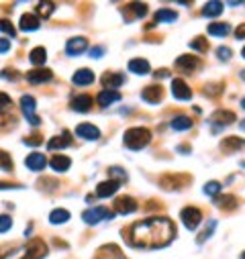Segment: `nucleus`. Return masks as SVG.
<instances>
[{
  "mask_svg": "<svg viewBox=\"0 0 245 259\" xmlns=\"http://www.w3.org/2000/svg\"><path fill=\"white\" fill-rule=\"evenodd\" d=\"M174 237H176V225L166 217H151L139 221L131 225V229L127 231L129 243L141 249H162L174 241Z\"/></svg>",
  "mask_w": 245,
  "mask_h": 259,
  "instance_id": "obj_1",
  "label": "nucleus"
},
{
  "mask_svg": "<svg viewBox=\"0 0 245 259\" xmlns=\"http://www.w3.org/2000/svg\"><path fill=\"white\" fill-rule=\"evenodd\" d=\"M123 143L127 149L133 151H139L145 149L147 143H151V131L145 127H135V129H129V131L123 135Z\"/></svg>",
  "mask_w": 245,
  "mask_h": 259,
  "instance_id": "obj_2",
  "label": "nucleus"
},
{
  "mask_svg": "<svg viewBox=\"0 0 245 259\" xmlns=\"http://www.w3.org/2000/svg\"><path fill=\"white\" fill-rule=\"evenodd\" d=\"M20 111H23L25 119H27V121H29L33 127H37V125L41 123V119L35 115V111H37V100H35L33 96L25 94L23 98H20Z\"/></svg>",
  "mask_w": 245,
  "mask_h": 259,
  "instance_id": "obj_3",
  "label": "nucleus"
},
{
  "mask_svg": "<svg viewBox=\"0 0 245 259\" xmlns=\"http://www.w3.org/2000/svg\"><path fill=\"white\" fill-rule=\"evenodd\" d=\"M102 219H113V212H108V210L102 208V206L88 208V210L82 212V221H84L86 225H96V223H100Z\"/></svg>",
  "mask_w": 245,
  "mask_h": 259,
  "instance_id": "obj_4",
  "label": "nucleus"
},
{
  "mask_svg": "<svg viewBox=\"0 0 245 259\" xmlns=\"http://www.w3.org/2000/svg\"><path fill=\"white\" fill-rule=\"evenodd\" d=\"M180 219H182V223L186 225L188 231H194L200 225V221H203V212H200L198 208H194V206H186L180 212Z\"/></svg>",
  "mask_w": 245,
  "mask_h": 259,
  "instance_id": "obj_5",
  "label": "nucleus"
},
{
  "mask_svg": "<svg viewBox=\"0 0 245 259\" xmlns=\"http://www.w3.org/2000/svg\"><path fill=\"white\" fill-rule=\"evenodd\" d=\"M47 255V245L41 239H31L25 245V257L23 259H43Z\"/></svg>",
  "mask_w": 245,
  "mask_h": 259,
  "instance_id": "obj_6",
  "label": "nucleus"
},
{
  "mask_svg": "<svg viewBox=\"0 0 245 259\" xmlns=\"http://www.w3.org/2000/svg\"><path fill=\"white\" fill-rule=\"evenodd\" d=\"M25 78H27L29 84L39 86V84H47V82H51V80H53V72L47 70V68H35V70H31V72H27Z\"/></svg>",
  "mask_w": 245,
  "mask_h": 259,
  "instance_id": "obj_7",
  "label": "nucleus"
},
{
  "mask_svg": "<svg viewBox=\"0 0 245 259\" xmlns=\"http://www.w3.org/2000/svg\"><path fill=\"white\" fill-rule=\"evenodd\" d=\"M172 96L176 100H190L192 98V88L182 78H174L172 80Z\"/></svg>",
  "mask_w": 245,
  "mask_h": 259,
  "instance_id": "obj_8",
  "label": "nucleus"
},
{
  "mask_svg": "<svg viewBox=\"0 0 245 259\" xmlns=\"http://www.w3.org/2000/svg\"><path fill=\"white\" fill-rule=\"evenodd\" d=\"M200 66H203V61H200L196 55H180V57L176 59V68L180 70V72L192 74V72H196Z\"/></svg>",
  "mask_w": 245,
  "mask_h": 259,
  "instance_id": "obj_9",
  "label": "nucleus"
},
{
  "mask_svg": "<svg viewBox=\"0 0 245 259\" xmlns=\"http://www.w3.org/2000/svg\"><path fill=\"white\" fill-rule=\"evenodd\" d=\"M76 135L86 139V141H96L100 139V131H98V127L96 125H90V123H82L76 127Z\"/></svg>",
  "mask_w": 245,
  "mask_h": 259,
  "instance_id": "obj_10",
  "label": "nucleus"
},
{
  "mask_svg": "<svg viewBox=\"0 0 245 259\" xmlns=\"http://www.w3.org/2000/svg\"><path fill=\"white\" fill-rule=\"evenodd\" d=\"M121 188V182L119 180H106V182H100L96 186V198H108V196H113V194Z\"/></svg>",
  "mask_w": 245,
  "mask_h": 259,
  "instance_id": "obj_11",
  "label": "nucleus"
},
{
  "mask_svg": "<svg viewBox=\"0 0 245 259\" xmlns=\"http://www.w3.org/2000/svg\"><path fill=\"white\" fill-rule=\"evenodd\" d=\"M141 98L147 102V104H160L164 100V90H162V86H147V88H143L141 92Z\"/></svg>",
  "mask_w": 245,
  "mask_h": 259,
  "instance_id": "obj_12",
  "label": "nucleus"
},
{
  "mask_svg": "<svg viewBox=\"0 0 245 259\" xmlns=\"http://www.w3.org/2000/svg\"><path fill=\"white\" fill-rule=\"evenodd\" d=\"M70 106H72V111H76V113H90V109H92V98L88 96V94H76V96L70 100Z\"/></svg>",
  "mask_w": 245,
  "mask_h": 259,
  "instance_id": "obj_13",
  "label": "nucleus"
},
{
  "mask_svg": "<svg viewBox=\"0 0 245 259\" xmlns=\"http://www.w3.org/2000/svg\"><path fill=\"white\" fill-rule=\"evenodd\" d=\"M235 121H237V115L231 113V111H215L213 117H211V123L215 127H221V129L231 125V123H235Z\"/></svg>",
  "mask_w": 245,
  "mask_h": 259,
  "instance_id": "obj_14",
  "label": "nucleus"
},
{
  "mask_svg": "<svg viewBox=\"0 0 245 259\" xmlns=\"http://www.w3.org/2000/svg\"><path fill=\"white\" fill-rule=\"evenodd\" d=\"M86 47H88V41L84 37H74V39L68 41V45H65V53H68L70 57H76V55L84 53Z\"/></svg>",
  "mask_w": 245,
  "mask_h": 259,
  "instance_id": "obj_15",
  "label": "nucleus"
},
{
  "mask_svg": "<svg viewBox=\"0 0 245 259\" xmlns=\"http://www.w3.org/2000/svg\"><path fill=\"white\" fill-rule=\"evenodd\" d=\"M115 208H117L119 214H131V212H135L139 206H137V200H135V198L123 196V198H117V200H115Z\"/></svg>",
  "mask_w": 245,
  "mask_h": 259,
  "instance_id": "obj_16",
  "label": "nucleus"
},
{
  "mask_svg": "<svg viewBox=\"0 0 245 259\" xmlns=\"http://www.w3.org/2000/svg\"><path fill=\"white\" fill-rule=\"evenodd\" d=\"M125 74H115V72H104L102 76V84L106 86V90H117L119 86L125 84Z\"/></svg>",
  "mask_w": 245,
  "mask_h": 259,
  "instance_id": "obj_17",
  "label": "nucleus"
},
{
  "mask_svg": "<svg viewBox=\"0 0 245 259\" xmlns=\"http://www.w3.org/2000/svg\"><path fill=\"white\" fill-rule=\"evenodd\" d=\"M25 165L31 169V171H41L43 167L47 165V157L43 155V153H29L27 157H25Z\"/></svg>",
  "mask_w": 245,
  "mask_h": 259,
  "instance_id": "obj_18",
  "label": "nucleus"
},
{
  "mask_svg": "<svg viewBox=\"0 0 245 259\" xmlns=\"http://www.w3.org/2000/svg\"><path fill=\"white\" fill-rule=\"evenodd\" d=\"M221 149L225 153H233V151H245V139L241 137H227L221 141Z\"/></svg>",
  "mask_w": 245,
  "mask_h": 259,
  "instance_id": "obj_19",
  "label": "nucleus"
},
{
  "mask_svg": "<svg viewBox=\"0 0 245 259\" xmlns=\"http://www.w3.org/2000/svg\"><path fill=\"white\" fill-rule=\"evenodd\" d=\"M96 259H125V255L117 245H102L96 251Z\"/></svg>",
  "mask_w": 245,
  "mask_h": 259,
  "instance_id": "obj_20",
  "label": "nucleus"
},
{
  "mask_svg": "<svg viewBox=\"0 0 245 259\" xmlns=\"http://www.w3.org/2000/svg\"><path fill=\"white\" fill-rule=\"evenodd\" d=\"M39 29V16L37 14H31V12H25L20 16V31L25 33H33Z\"/></svg>",
  "mask_w": 245,
  "mask_h": 259,
  "instance_id": "obj_21",
  "label": "nucleus"
},
{
  "mask_svg": "<svg viewBox=\"0 0 245 259\" xmlns=\"http://www.w3.org/2000/svg\"><path fill=\"white\" fill-rule=\"evenodd\" d=\"M70 145H72V133H68V131H63L59 137H51L49 143H47V147H49L51 151H55V149H65V147H70Z\"/></svg>",
  "mask_w": 245,
  "mask_h": 259,
  "instance_id": "obj_22",
  "label": "nucleus"
},
{
  "mask_svg": "<svg viewBox=\"0 0 245 259\" xmlns=\"http://www.w3.org/2000/svg\"><path fill=\"white\" fill-rule=\"evenodd\" d=\"M72 82H74L76 86H90V84L94 82V72L88 70V68H82V70H78V72L74 74Z\"/></svg>",
  "mask_w": 245,
  "mask_h": 259,
  "instance_id": "obj_23",
  "label": "nucleus"
},
{
  "mask_svg": "<svg viewBox=\"0 0 245 259\" xmlns=\"http://www.w3.org/2000/svg\"><path fill=\"white\" fill-rule=\"evenodd\" d=\"M129 72H133V74H139V76L149 74V61H147V59H143V57H135V59H131V61H129Z\"/></svg>",
  "mask_w": 245,
  "mask_h": 259,
  "instance_id": "obj_24",
  "label": "nucleus"
},
{
  "mask_svg": "<svg viewBox=\"0 0 245 259\" xmlns=\"http://www.w3.org/2000/svg\"><path fill=\"white\" fill-rule=\"evenodd\" d=\"M49 165L53 171H59V174H63V171H68L70 165H72V159L70 157H65V155H53L49 159Z\"/></svg>",
  "mask_w": 245,
  "mask_h": 259,
  "instance_id": "obj_25",
  "label": "nucleus"
},
{
  "mask_svg": "<svg viewBox=\"0 0 245 259\" xmlns=\"http://www.w3.org/2000/svg\"><path fill=\"white\" fill-rule=\"evenodd\" d=\"M117 100H121V94L117 90H102V92H98V104L102 106V109H104V106H110Z\"/></svg>",
  "mask_w": 245,
  "mask_h": 259,
  "instance_id": "obj_26",
  "label": "nucleus"
},
{
  "mask_svg": "<svg viewBox=\"0 0 245 259\" xmlns=\"http://www.w3.org/2000/svg\"><path fill=\"white\" fill-rule=\"evenodd\" d=\"M170 127L174 129V131H188V129H192V119H188L186 115H178L172 119Z\"/></svg>",
  "mask_w": 245,
  "mask_h": 259,
  "instance_id": "obj_27",
  "label": "nucleus"
},
{
  "mask_svg": "<svg viewBox=\"0 0 245 259\" xmlns=\"http://www.w3.org/2000/svg\"><path fill=\"white\" fill-rule=\"evenodd\" d=\"M207 31H209V35H213V37H227V35L231 33V25H229V23H211V25L207 27Z\"/></svg>",
  "mask_w": 245,
  "mask_h": 259,
  "instance_id": "obj_28",
  "label": "nucleus"
},
{
  "mask_svg": "<svg viewBox=\"0 0 245 259\" xmlns=\"http://www.w3.org/2000/svg\"><path fill=\"white\" fill-rule=\"evenodd\" d=\"M223 8H225V4H223V2H217V0H213V2H207V4L203 6V16L215 18V16H219V14L223 12Z\"/></svg>",
  "mask_w": 245,
  "mask_h": 259,
  "instance_id": "obj_29",
  "label": "nucleus"
},
{
  "mask_svg": "<svg viewBox=\"0 0 245 259\" xmlns=\"http://www.w3.org/2000/svg\"><path fill=\"white\" fill-rule=\"evenodd\" d=\"M178 18V12L172 8H160L155 12V23H174Z\"/></svg>",
  "mask_w": 245,
  "mask_h": 259,
  "instance_id": "obj_30",
  "label": "nucleus"
},
{
  "mask_svg": "<svg viewBox=\"0 0 245 259\" xmlns=\"http://www.w3.org/2000/svg\"><path fill=\"white\" fill-rule=\"evenodd\" d=\"M70 221V212L65 208H55L51 214H49V223L51 225H63Z\"/></svg>",
  "mask_w": 245,
  "mask_h": 259,
  "instance_id": "obj_31",
  "label": "nucleus"
},
{
  "mask_svg": "<svg viewBox=\"0 0 245 259\" xmlns=\"http://www.w3.org/2000/svg\"><path fill=\"white\" fill-rule=\"evenodd\" d=\"M45 59H47V51L43 47H37V49H33L29 53V61L33 63V66H37V68H41L43 63H45Z\"/></svg>",
  "mask_w": 245,
  "mask_h": 259,
  "instance_id": "obj_32",
  "label": "nucleus"
},
{
  "mask_svg": "<svg viewBox=\"0 0 245 259\" xmlns=\"http://www.w3.org/2000/svg\"><path fill=\"white\" fill-rule=\"evenodd\" d=\"M125 10H133V18H143L147 14V4L145 2H131L125 6Z\"/></svg>",
  "mask_w": 245,
  "mask_h": 259,
  "instance_id": "obj_33",
  "label": "nucleus"
},
{
  "mask_svg": "<svg viewBox=\"0 0 245 259\" xmlns=\"http://www.w3.org/2000/svg\"><path fill=\"white\" fill-rule=\"evenodd\" d=\"M215 204L221 206V208H235L239 204V200L235 196H231V194H223V196L215 198Z\"/></svg>",
  "mask_w": 245,
  "mask_h": 259,
  "instance_id": "obj_34",
  "label": "nucleus"
},
{
  "mask_svg": "<svg viewBox=\"0 0 245 259\" xmlns=\"http://www.w3.org/2000/svg\"><path fill=\"white\" fill-rule=\"evenodd\" d=\"M53 10H55V4H53V2H39V6H37V14H39L41 18H49V16L53 14Z\"/></svg>",
  "mask_w": 245,
  "mask_h": 259,
  "instance_id": "obj_35",
  "label": "nucleus"
},
{
  "mask_svg": "<svg viewBox=\"0 0 245 259\" xmlns=\"http://www.w3.org/2000/svg\"><path fill=\"white\" fill-rule=\"evenodd\" d=\"M190 47H192L194 51H200V53H205V51L209 49V41H207L205 37H194V39L190 41Z\"/></svg>",
  "mask_w": 245,
  "mask_h": 259,
  "instance_id": "obj_36",
  "label": "nucleus"
},
{
  "mask_svg": "<svg viewBox=\"0 0 245 259\" xmlns=\"http://www.w3.org/2000/svg\"><path fill=\"white\" fill-rule=\"evenodd\" d=\"M203 192L207 194V196H211V198H217V194H221V182H207L205 184V188H203Z\"/></svg>",
  "mask_w": 245,
  "mask_h": 259,
  "instance_id": "obj_37",
  "label": "nucleus"
},
{
  "mask_svg": "<svg viewBox=\"0 0 245 259\" xmlns=\"http://www.w3.org/2000/svg\"><path fill=\"white\" fill-rule=\"evenodd\" d=\"M215 229H217V221H209L207 231H203V233L198 235V245H203L205 241H209V239H211V235L215 233Z\"/></svg>",
  "mask_w": 245,
  "mask_h": 259,
  "instance_id": "obj_38",
  "label": "nucleus"
},
{
  "mask_svg": "<svg viewBox=\"0 0 245 259\" xmlns=\"http://www.w3.org/2000/svg\"><path fill=\"white\" fill-rule=\"evenodd\" d=\"M0 169L2 171H12V161H10V155L6 151L0 149Z\"/></svg>",
  "mask_w": 245,
  "mask_h": 259,
  "instance_id": "obj_39",
  "label": "nucleus"
},
{
  "mask_svg": "<svg viewBox=\"0 0 245 259\" xmlns=\"http://www.w3.org/2000/svg\"><path fill=\"white\" fill-rule=\"evenodd\" d=\"M0 31H2V33H6L8 37H14V35H16L14 27L10 25V20H6V18H0Z\"/></svg>",
  "mask_w": 245,
  "mask_h": 259,
  "instance_id": "obj_40",
  "label": "nucleus"
},
{
  "mask_svg": "<svg viewBox=\"0 0 245 259\" xmlns=\"http://www.w3.org/2000/svg\"><path fill=\"white\" fill-rule=\"evenodd\" d=\"M10 227H12V219L8 214H0V233L10 231Z\"/></svg>",
  "mask_w": 245,
  "mask_h": 259,
  "instance_id": "obj_41",
  "label": "nucleus"
},
{
  "mask_svg": "<svg viewBox=\"0 0 245 259\" xmlns=\"http://www.w3.org/2000/svg\"><path fill=\"white\" fill-rule=\"evenodd\" d=\"M217 57H219L221 61H229V59L233 57V51H231L229 47H219V49H217Z\"/></svg>",
  "mask_w": 245,
  "mask_h": 259,
  "instance_id": "obj_42",
  "label": "nucleus"
},
{
  "mask_svg": "<svg viewBox=\"0 0 245 259\" xmlns=\"http://www.w3.org/2000/svg\"><path fill=\"white\" fill-rule=\"evenodd\" d=\"M0 78H4V80H10V82H14V80H18V78H20V74H18L16 70L8 68V70H2V72H0Z\"/></svg>",
  "mask_w": 245,
  "mask_h": 259,
  "instance_id": "obj_43",
  "label": "nucleus"
},
{
  "mask_svg": "<svg viewBox=\"0 0 245 259\" xmlns=\"http://www.w3.org/2000/svg\"><path fill=\"white\" fill-rule=\"evenodd\" d=\"M108 174H117L113 180H119V182H125V180H127V171L121 169V167H110V169H108Z\"/></svg>",
  "mask_w": 245,
  "mask_h": 259,
  "instance_id": "obj_44",
  "label": "nucleus"
},
{
  "mask_svg": "<svg viewBox=\"0 0 245 259\" xmlns=\"http://www.w3.org/2000/svg\"><path fill=\"white\" fill-rule=\"evenodd\" d=\"M41 135H31V137H23V143L25 145H31V147H35V145H41Z\"/></svg>",
  "mask_w": 245,
  "mask_h": 259,
  "instance_id": "obj_45",
  "label": "nucleus"
},
{
  "mask_svg": "<svg viewBox=\"0 0 245 259\" xmlns=\"http://www.w3.org/2000/svg\"><path fill=\"white\" fill-rule=\"evenodd\" d=\"M10 104H12L10 96L4 94V92H0V109H6V106H10Z\"/></svg>",
  "mask_w": 245,
  "mask_h": 259,
  "instance_id": "obj_46",
  "label": "nucleus"
},
{
  "mask_svg": "<svg viewBox=\"0 0 245 259\" xmlns=\"http://www.w3.org/2000/svg\"><path fill=\"white\" fill-rule=\"evenodd\" d=\"M104 55V47H100V45H96V47H92L90 49V57H94V59H98V57H102Z\"/></svg>",
  "mask_w": 245,
  "mask_h": 259,
  "instance_id": "obj_47",
  "label": "nucleus"
},
{
  "mask_svg": "<svg viewBox=\"0 0 245 259\" xmlns=\"http://www.w3.org/2000/svg\"><path fill=\"white\" fill-rule=\"evenodd\" d=\"M10 51V41L8 39H0V53Z\"/></svg>",
  "mask_w": 245,
  "mask_h": 259,
  "instance_id": "obj_48",
  "label": "nucleus"
},
{
  "mask_svg": "<svg viewBox=\"0 0 245 259\" xmlns=\"http://www.w3.org/2000/svg\"><path fill=\"white\" fill-rule=\"evenodd\" d=\"M235 39H245V23L235 29Z\"/></svg>",
  "mask_w": 245,
  "mask_h": 259,
  "instance_id": "obj_49",
  "label": "nucleus"
},
{
  "mask_svg": "<svg viewBox=\"0 0 245 259\" xmlns=\"http://www.w3.org/2000/svg\"><path fill=\"white\" fill-rule=\"evenodd\" d=\"M8 121L12 123V119H10V115H8V113H2V111H0V127H4V125H6Z\"/></svg>",
  "mask_w": 245,
  "mask_h": 259,
  "instance_id": "obj_50",
  "label": "nucleus"
},
{
  "mask_svg": "<svg viewBox=\"0 0 245 259\" xmlns=\"http://www.w3.org/2000/svg\"><path fill=\"white\" fill-rule=\"evenodd\" d=\"M153 76H155V78H170V72H168V70H158Z\"/></svg>",
  "mask_w": 245,
  "mask_h": 259,
  "instance_id": "obj_51",
  "label": "nucleus"
},
{
  "mask_svg": "<svg viewBox=\"0 0 245 259\" xmlns=\"http://www.w3.org/2000/svg\"><path fill=\"white\" fill-rule=\"evenodd\" d=\"M0 188L2 190H6V188H18L16 184H6V182H0Z\"/></svg>",
  "mask_w": 245,
  "mask_h": 259,
  "instance_id": "obj_52",
  "label": "nucleus"
},
{
  "mask_svg": "<svg viewBox=\"0 0 245 259\" xmlns=\"http://www.w3.org/2000/svg\"><path fill=\"white\" fill-rule=\"evenodd\" d=\"M241 109H243V111H245V98H243V100H241Z\"/></svg>",
  "mask_w": 245,
  "mask_h": 259,
  "instance_id": "obj_53",
  "label": "nucleus"
},
{
  "mask_svg": "<svg viewBox=\"0 0 245 259\" xmlns=\"http://www.w3.org/2000/svg\"><path fill=\"white\" fill-rule=\"evenodd\" d=\"M239 125H241V129H243V131H245V121H241Z\"/></svg>",
  "mask_w": 245,
  "mask_h": 259,
  "instance_id": "obj_54",
  "label": "nucleus"
},
{
  "mask_svg": "<svg viewBox=\"0 0 245 259\" xmlns=\"http://www.w3.org/2000/svg\"><path fill=\"white\" fill-rule=\"evenodd\" d=\"M241 78H243V82H245V70H243V72H241Z\"/></svg>",
  "mask_w": 245,
  "mask_h": 259,
  "instance_id": "obj_55",
  "label": "nucleus"
},
{
  "mask_svg": "<svg viewBox=\"0 0 245 259\" xmlns=\"http://www.w3.org/2000/svg\"><path fill=\"white\" fill-rule=\"evenodd\" d=\"M241 55H243V59H245V47H243V51H241Z\"/></svg>",
  "mask_w": 245,
  "mask_h": 259,
  "instance_id": "obj_56",
  "label": "nucleus"
},
{
  "mask_svg": "<svg viewBox=\"0 0 245 259\" xmlns=\"http://www.w3.org/2000/svg\"><path fill=\"white\" fill-rule=\"evenodd\" d=\"M241 259H245V251H243V253H241Z\"/></svg>",
  "mask_w": 245,
  "mask_h": 259,
  "instance_id": "obj_57",
  "label": "nucleus"
}]
</instances>
